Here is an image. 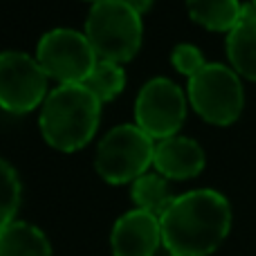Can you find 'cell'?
<instances>
[{
    "label": "cell",
    "instance_id": "5bb4252c",
    "mask_svg": "<svg viewBox=\"0 0 256 256\" xmlns=\"http://www.w3.org/2000/svg\"><path fill=\"white\" fill-rule=\"evenodd\" d=\"M173 200L176 198L168 191L166 178H162L160 173H144L132 182V202L142 212H148L153 216L162 218Z\"/></svg>",
    "mask_w": 256,
    "mask_h": 256
},
{
    "label": "cell",
    "instance_id": "d6986e66",
    "mask_svg": "<svg viewBox=\"0 0 256 256\" xmlns=\"http://www.w3.org/2000/svg\"><path fill=\"white\" fill-rule=\"evenodd\" d=\"M252 7H254V9H256V0H252Z\"/></svg>",
    "mask_w": 256,
    "mask_h": 256
},
{
    "label": "cell",
    "instance_id": "30bf717a",
    "mask_svg": "<svg viewBox=\"0 0 256 256\" xmlns=\"http://www.w3.org/2000/svg\"><path fill=\"white\" fill-rule=\"evenodd\" d=\"M204 150L196 140L173 135L155 144L153 166L166 180H191L204 168Z\"/></svg>",
    "mask_w": 256,
    "mask_h": 256
},
{
    "label": "cell",
    "instance_id": "4fadbf2b",
    "mask_svg": "<svg viewBox=\"0 0 256 256\" xmlns=\"http://www.w3.org/2000/svg\"><path fill=\"white\" fill-rule=\"evenodd\" d=\"M186 9L198 25L230 34L243 18L245 4L238 0H186Z\"/></svg>",
    "mask_w": 256,
    "mask_h": 256
},
{
    "label": "cell",
    "instance_id": "8992f818",
    "mask_svg": "<svg viewBox=\"0 0 256 256\" xmlns=\"http://www.w3.org/2000/svg\"><path fill=\"white\" fill-rule=\"evenodd\" d=\"M36 61L50 79L61 86L84 84L97 66V54L84 32L56 27L43 34L36 48Z\"/></svg>",
    "mask_w": 256,
    "mask_h": 256
},
{
    "label": "cell",
    "instance_id": "9c48e42d",
    "mask_svg": "<svg viewBox=\"0 0 256 256\" xmlns=\"http://www.w3.org/2000/svg\"><path fill=\"white\" fill-rule=\"evenodd\" d=\"M162 222L158 216L132 209L115 222L110 245L115 256H155L162 245Z\"/></svg>",
    "mask_w": 256,
    "mask_h": 256
},
{
    "label": "cell",
    "instance_id": "ac0fdd59",
    "mask_svg": "<svg viewBox=\"0 0 256 256\" xmlns=\"http://www.w3.org/2000/svg\"><path fill=\"white\" fill-rule=\"evenodd\" d=\"M128 4H130L132 9H135L140 16H144V14H148L150 9H153V4H155V0H126Z\"/></svg>",
    "mask_w": 256,
    "mask_h": 256
},
{
    "label": "cell",
    "instance_id": "ffe728a7",
    "mask_svg": "<svg viewBox=\"0 0 256 256\" xmlns=\"http://www.w3.org/2000/svg\"><path fill=\"white\" fill-rule=\"evenodd\" d=\"M90 2H92V4H94V2H99V0H90Z\"/></svg>",
    "mask_w": 256,
    "mask_h": 256
},
{
    "label": "cell",
    "instance_id": "e0dca14e",
    "mask_svg": "<svg viewBox=\"0 0 256 256\" xmlns=\"http://www.w3.org/2000/svg\"><path fill=\"white\" fill-rule=\"evenodd\" d=\"M171 63L176 66V70L180 72V74L189 76V79L194 74H198V72L207 66L202 52H200L196 45H191V43L176 45V48H173V52H171Z\"/></svg>",
    "mask_w": 256,
    "mask_h": 256
},
{
    "label": "cell",
    "instance_id": "7a4b0ae2",
    "mask_svg": "<svg viewBox=\"0 0 256 256\" xmlns=\"http://www.w3.org/2000/svg\"><path fill=\"white\" fill-rule=\"evenodd\" d=\"M99 117L102 102L84 84L58 86L40 108V132L56 150L74 153L94 137Z\"/></svg>",
    "mask_w": 256,
    "mask_h": 256
},
{
    "label": "cell",
    "instance_id": "6da1fadb",
    "mask_svg": "<svg viewBox=\"0 0 256 256\" xmlns=\"http://www.w3.org/2000/svg\"><path fill=\"white\" fill-rule=\"evenodd\" d=\"M164 248L173 256H209L232 230V207L214 189H196L178 196L162 218Z\"/></svg>",
    "mask_w": 256,
    "mask_h": 256
},
{
    "label": "cell",
    "instance_id": "5b68a950",
    "mask_svg": "<svg viewBox=\"0 0 256 256\" xmlns=\"http://www.w3.org/2000/svg\"><path fill=\"white\" fill-rule=\"evenodd\" d=\"M158 142L137 124L115 126L104 135L97 148V171L110 184L135 182L153 164Z\"/></svg>",
    "mask_w": 256,
    "mask_h": 256
},
{
    "label": "cell",
    "instance_id": "9a60e30c",
    "mask_svg": "<svg viewBox=\"0 0 256 256\" xmlns=\"http://www.w3.org/2000/svg\"><path fill=\"white\" fill-rule=\"evenodd\" d=\"M84 86L102 104H108L124 90V86H126L124 68L117 66V63H110V61H97L94 70L90 72V76L84 81Z\"/></svg>",
    "mask_w": 256,
    "mask_h": 256
},
{
    "label": "cell",
    "instance_id": "3957f363",
    "mask_svg": "<svg viewBox=\"0 0 256 256\" xmlns=\"http://www.w3.org/2000/svg\"><path fill=\"white\" fill-rule=\"evenodd\" d=\"M86 36L99 61L122 66L140 52L144 25L126 0H99L88 14Z\"/></svg>",
    "mask_w": 256,
    "mask_h": 256
},
{
    "label": "cell",
    "instance_id": "52a82bcc",
    "mask_svg": "<svg viewBox=\"0 0 256 256\" xmlns=\"http://www.w3.org/2000/svg\"><path fill=\"white\" fill-rule=\"evenodd\" d=\"M48 99V74L27 52L7 50L0 54V108L25 115Z\"/></svg>",
    "mask_w": 256,
    "mask_h": 256
},
{
    "label": "cell",
    "instance_id": "8fae6325",
    "mask_svg": "<svg viewBox=\"0 0 256 256\" xmlns=\"http://www.w3.org/2000/svg\"><path fill=\"white\" fill-rule=\"evenodd\" d=\"M227 56L240 76L256 81V9L245 4L243 18L227 34Z\"/></svg>",
    "mask_w": 256,
    "mask_h": 256
},
{
    "label": "cell",
    "instance_id": "277c9868",
    "mask_svg": "<svg viewBox=\"0 0 256 256\" xmlns=\"http://www.w3.org/2000/svg\"><path fill=\"white\" fill-rule=\"evenodd\" d=\"M186 94L194 110L214 126L234 124L245 106V90L238 72L222 63H207L191 76Z\"/></svg>",
    "mask_w": 256,
    "mask_h": 256
},
{
    "label": "cell",
    "instance_id": "7c38bea8",
    "mask_svg": "<svg viewBox=\"0 0 256 256\" xmlns=\"http://www.w3.org/2000/svg\"><path fill=\"white\" fill-rule=\"evenodd\" d=\"M0 256H52V245L38 227L14 220L0 230Z\"/></svg>",
    "mask_w": 256,
    "mask_h": 256
},
{
    "label": "cell",
    "instance_id": "ba28073f",
    "mask_svg": "<svg viewBox=\"0 0 256 256\" xmlns=\"http://www.w3.org/2000/svg\"><path fill=\"white\" fill-rule=\"evenodd\" d=\"M186 117V97L166 76L150 79L135 102V124L153 140L178 135Z\"/></svg>",
    "mask_w": 256,
    "mask_h": 256
},
{
    "label": "cell",
    "instance_id": "2e32d148",
    "mask_svg": "<svg viewBox=\"0 0 256 256\" xmlns=\"http://www.w3.org/2000/svg\"><path fill=\"white\" fill-rule=\"evenodd\" d=\"M20 178H18L16 168L0 158V230L14 222L18 207H20Z\"/></svg>",
    "mask_w": 256,
    "mask_h": 256
}]
</instances>
